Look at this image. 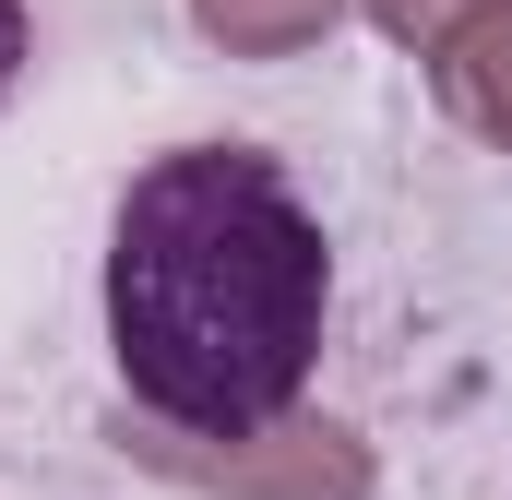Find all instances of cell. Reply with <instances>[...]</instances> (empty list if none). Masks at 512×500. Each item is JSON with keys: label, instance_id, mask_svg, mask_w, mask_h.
<instances>
[{"label": "cell", "instance_id": "6da1fadb", "mask_svg": "<svg viewBox=\"0 0 512 500\" xmlns=\"http://www.w3.org/2000/svg\"><path fill=\"white\" fill-rule=\"evenodd\" d=\"M322 215L286 191V167L251 143H191L155 155L120 203L108 250V334H120L131 393L191 429L239 441L274 429L322 346Z\"/></svg>", "mask_w": 512, "mask_h": 500}, {"label": "cell", "instance_id": "7a4b0ae2", "mask_svg": "<svg viewBox=\"0 0 512 500\" xmlns=\"http://www.w3.org/2000/svg\"><path fill=\"white\" fill-rule=\"evenodd\" d=\"M203 477L262 489V500H358V489H370V465H358V441H346V429H239Z\"/></svg>", "mask_w": 512, "mask_h": 500}, {"label": "cell", "instance_id": "3957f363", "mask_svg": "<svg viewBox=\"0 0 512 500\" xmlns=\"http://www.w3.org/2000/svg\"><path fill=\"white\" fill-rule=\"evenodd\" d=\"M429 84H441V108L477 131V143H501V155H512V0L465 12V24L429 48Z\"/></svg>", "mask_w": 512, "mask_h": 500}, {"label": "cell", "instance_id": "277c9868", "mask_svg": "<svg viewBox=\"0 0 512 500\" xmlns=\"http://www.w3.org/2000/svg\"><path fill=\"white\" fill-rule=\"evenodd\" d=\"M346 0H191V24L239 60H286V48H322Z\"/></svg>", "mask_w": 512, "mask_h": 500}, {"label": "cell", "instance_id": "5b68a950", "mask_svg": "<svg viewBox=\"0 0 512 500\" xmlns=\"http://www.w3.org/2000/svg\"><path fill=\"white\" fill-rule=\"evenodd\" d=\"M465 12H489V0H370V24H382L393 48H441Z\"/></svg>", "mask_w": 512, "mask_h": 500}, {"label": "cell", "instance_id": "8992f818", "mask_svg": "<svg viewBox=\"0 0 512 500\" xmlns=\"http://www.w3.org/2000/svg\"><path fill=\"white\" fill-rule=\"evenodd\" d=\"M12 60H24V0H0V84H12Z\"/></svg>", "mask_w": 512, "mask_h": 500}]
</instances>
